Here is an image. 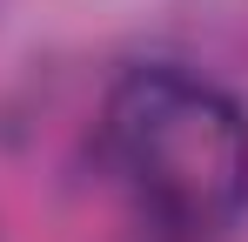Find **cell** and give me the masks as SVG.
<instances>
[{
	"label": "cell",
	"mask_w": 248,
	"mask_h": 242,
	"mask_svg": "<svg viewBox=\"0 0 248 242\" xmlns=\"http://www.w3.org/2000/svg\"><path fill=\"white\" fill-rule=\"evenodd\" d=\"M108 148L141 208L181 236H215L248 208V121L202 74H121L108 94Z\"/></svg>",
	"instance_id": "cell-1"
}]
</instances>
